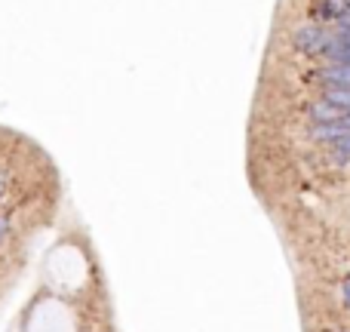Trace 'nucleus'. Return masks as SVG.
I'll return each instance as SVG.
<instances>
[{
	"mask_svg": "<svg viewBox=\"0 0 350 332\" xmlns=\"http://www.w3.org/2000/svg\"><path fill=\"white\" fill-rule=\"evenodd\" d=\"M295 47L308 55H320L326 59L329 49L335 47V31L323 28V25H308V28H298L295 31Z\"/></svg>",
	"mask_w": 350,
	"mask_h": 332,
	"instance_id": "1",
	"label": "nucleus"
},
{
	"mask_svg": "<svg viewBox=\"0 0 350 332\" xmlns=\"http://www.w3.org/2000/svg\"><path fill=\"white\" fill-rule=\"evenodd\" d=\"M345 12H350V0H317L314 3V16L323 22H338Z\"/></svg>",
	"mask_w": 350,
	"mask_h": 332,
	"instance_id": "2",
	"label": "nucleus"
},
{
	"mask_svg": "<svg viewBox=\"0 0 350 332\" xmlns=\"http://www.w3.org/2000/svg\"><path fill=\"white\" fill-rule=\"evenodd\" d=\"M320 80L329 90H350V68L347 65H329L320 71Z\"/></svg>",
	"mask_w": 350,
	"mask_h": 332,
	"instance_id": "3",
	"label": "nucleus"
},
{
	"mask_svg": "<svg viewBox=\"0 0 350 332\" xmlns=\"http://www.w3.org/2000/svg\"><path fill=\"white\" fill-rule=\"evenodd\" d=\"M308 114L314 117L317 123H338L341 117H345V111H341V108H335V105H329L326 99H323V102H314V105H310V108H308Z\"/></svg>",
	"mask_w": 350,
	"mask_h": 332,
	"instance_id": "4",
	"label": "nucleus"
},
{
	"mask_svg": "<svg viewBox=\"0 0 350 332\" xmlns=\"http://www.w3.org/2000/svg\"><path fill=\"white\" fill-rule=\"evenodd\" d=\"M326 99L329 105H335V108H341L345 114H350V90H326Z\"/></svg>",
	"mask_w": 350,
	"mask_h": 332,
	"instance_id": "5",
	"label": "nucleus"
},
{
	"mask_svg": "<svg viewBox=\"0 0 350 332\" xmlns=\"http://www.w3.org/2000/svg\"><path fill=\"white\" fill-rule=\"evenodd\" d=\"M335 151L347 154V157H350V136H347V139H341V142H335Z\"/></svg>",
	"mask_w": 350,
	"mask_h": 332,
	"instance_id": "6",
	"label": "nucleus"
},
{
	"mask_svg": "<svg viewBox=\"0 0 350 332\" xmlns=\"http://www.w3.org/2000/svg\"><path fill=\"white\" fill-rule=\"evenodd\" d=\"M341 290H345V305H347V308H350V277L345 280V286H341Z\"/></svg>",
	"mask_w": 350,
	"mask_h": 332,
	"instance_id": "7",
	"label": "nucleus"
},
{
	"mask_svg": "<svg viewBox=\"0 0 350 332\" xmlns=\"http://www.w3.org/2000/svg\"><path fill=\"white\" fill-rule=\"evenodd\" d=\"M6 228H10V222H6V216H0V240H3V234H6Z\"/></svg>",
	"mask_w": 350,
	"mask_h": 332,
	"instance_id": "8",
	"label": "nucleus"
},
{
	"mask_svg": "<svg viewBox=\"0 0 350 332\" xmlns=\"http://www.w3.org/2000/svg\"><path fill=\"white\" fill-rule=\"evenodd\" d=\"M3 179H6V175H3V173H0V188H3Z\"/></svg>",
	"mask_w": 350,
	"mask_h": 332,
	"instance_id": "9",
	"label": "nucleus"
}]
</instances>
